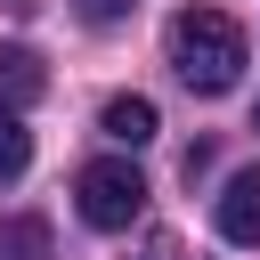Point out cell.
Listing matches in <instances>:
<instances>
[{"instance_id": "1", "label": "cell", "mask_w": 260, "mask_h": 260, "mask_svg": "<svg viewBox=\"0 0 260 260\" xmlns=\"http://www.w3.org/2000/svg\"><path fill=\"white\" fill-rule=\"evenodd\" d=\"M171 73L195 98L236 89V73H244V24L219 16V8H179L171 16Z\"/></svg>"}, {"instance_id": "2", "label": "cell", "mask_w": 260, "mask_h": 260, "mask_svg": "<svg viewBox=\"0 0 260 260\" xmlns=\"http://www.w3.org/2000/svg\"><path fill=\"white\" fill-rule=\"evenodd\" d=\"M73 203H81V219H89L98 236H122V228H138V211H146V179L106 154V162H81Z\"/></svg>"}, {"instance_id": "3", "label": "cell", "mask_w": 260, "mask_h": 260, "mask_svg": "<svg viewBox=\"0 0 260 260\" xmlns=\"http://www.w3.org/2000/svg\"><path fill=\"white\" fill-rule=\"evenodd\" d=\"M219 236L228 244H260V171H236L228 187H219Z\"/></svg>"}, {"instance_id": "4", "label": "cell", "mask_w": 260, "mask_h": 260, "mask_svg": "<svg viewBox=\"0 0 260 260\" xmlns=\"http://www.w3.org/2000/svg\"><path fill=\"white\" fill-rule=\"evenodd\" d=\"M98 130L114 138V146H146L162 122H154V98H106V114H98Z\"/></svg>"}, {"instance_id": "5", "label": "cell", "mask_w": 260, "mask_h": 260, "mask_svg": "<svg viewBox=\"0 0 260 260\" xmlns=\"http://www.w3.org/2000/svg\"><path fill=\"white\" fill-rule=\"evenodd\" d=\"M41 81H49V73H41V57H32V49H0V114L32 106V98H41Z\"/></svg>"}, {"instance_id": "6", "label": "cell", "mask_w": 260, "mask_h": 260, "mask_svg": "<svg viewBox=\"0 0 260 260\" xmlns=\"http://www.w3.org/2000/svg\"><path fill=\"white\" fill-rule=\"evenodd\" d=\"M0 260H49V219H0Z\"/></svg>"}, {"instance_id": "7", "label": "cell", "mask_w": 260, "mask_h": 260, "mask_svg": "<svg viewBox=\"0 0 260 260\" xmlns=\"http://www.w3.org/2000/svg\"><path fill=\"white\" fill-rule=\"evenodd\" d=\"M24 162H32V130L16 114H0V179H24Z\"/></svg>"}, {"instance_id": "8", "label": "cell", "mask_w": 260, "mask_h": 260, "mask_svg": "<svg viewBox=\"0 0 260 260\" xmlns=\"http://www.w3.org/2000/svg\"><path fill=\"white\" fill-rule=\"evenodd\" d=\"M130 8H138V0H81V16H89V24H114V16H130Z\"/></svg>"}, {"instance_id": "9", "label": "cell", "mask_w": 260, "mask_h": 260, "mask_svg": "<svg viewBox=\"0 0 260 260\" xmlns=\"http://www.w3.org/2000/svg\"><path fill=\"white\" fill-rule=\"evenodd\" d=\"M252 130H260V106H252Z\"/></svg>"}]
</instances>
